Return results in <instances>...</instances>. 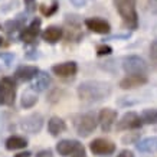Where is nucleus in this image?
<instances>
[{
	"mask_svg": "<svg viewBox=\"0 0 157 157\" xmlns=\"http://www.w3.org/2000/svg\"><path fill=\"white\" fill-rule=\"evenodd\" d=\"M141 125H143V121L140 118V115L133 113V111H128L117 123V130L118 131H123V130H137V128H141Z\"/></svg>",
	"mask_w": 157,
	"mask_h": 157,
	"instance_id": "6",
	"label": "nucleus"
},
{
	"mask_svg": "<svg viewBox=\"0 0 157 157\" xmlns=\"http://www.w3.org/2000/svg\"><path fill=\"white\" fill-rule=\"evenodd\" d=\"M2 45H3V38L0 36V46H2Z\"/></svg>",
	"mask_w": 157,
	"mask_h": 157,
	"instance_id": "34",
	"label": "nucleus"
},
{
	"mask_svg": "<svg viewBox=\"0 0 157 157\" xmlns=\"http://www.w3.org/2000/svg\"><path fill=\"white\" fill-rule=\"evenodd\" d=\"M117 157H134V154L130 150H123V151L120 153V156H117Z\"/></svg>",
	"mask_w": 157,
	"mask_h": 157,
	"instance_id": "32",
	"label": "nucleus"
},
{
	"mask_svg": "<svg viewBox=\"0 0 157 157\" xmlns=\"http://www.w3.org/2000/svg\"><path fill=\"white\" fill-rule=\"evenodd\" d=\"M111 85L102 81H85L78 86V95L85 102H100L111 95Z\"/></svg>",
	"mask_w": 157,
	"mask_h": 157,
	"instance_id": "1",
	"label": "nucleus"
},
{
	"mask_svg": "<svg viewBox=\"0 0 157 157\" xmlns=\"http://www.w3.org/2000/svg\"><path fill=\"white\" fill-rule=\"evenodd\" d=\"M28 146V140L19 136H12L6 140V148L7 150H20Z\"/></svg>",
	"mask_w": 157,
	"mask_h": 157,
	"instance_id": "20",
	"label": "nucleus"
},
{
	"mask_svg": "<svg viewBox=\"0 0 157 157\" xmlns=\"http://www.w3.org/2000/svg\"><path fill=\"white\" fill-rule=\"evenodd\" d=\"M72 157H86V154H85V148L82 147H79L78 150H76L75 153H72Z\"/></svg>",
	"mask_w": 157,
	"mask_h": 157,
	"instance_id": "29",
	"label": "nucleus"
},
{
	"mask_svg": "<svg viewBox=\"0 0 157 157\" xmlns=\"http://www.w3.org/2000/svg\"><path fill=\"white\" fill-rule=\"evenodd\" d=\"M97 128V117L94 113H85L76 121V133L81 137H88Z\"/></svg>",
	"mask_w": 157,
	"mask_h": 157,
	"instance_id": "5",
	"label": "nucleus"
},
{
	"mask_svg": "<svg viewBox=\"0 0 157 157\" xmlns=\"http://www.w3.org/2000/svg\"><path fill=\"white\" fill-rule=\"evenodd\" d=\"M136 147L141 153H157V136L147 137L141 141H137Z\"/></svg>",
	"mask_w": 157,
	"mask_h": 157,
	"instance_id": "16",
	"label": "nucleus"
},
{
	"mask_svg": "<svg viewBox=\"0 0 157 157\" xmlns=\"http://www.w3.org/2000/svg\"><path fill=\"white\" fill-rule=\"evenodd\" d=\"M36 102H38V95L35 94V91L33 90L25 91L23 95H22V107L23 108H32Z\"/></svg>",
	"mask_w": 157,
	"mask_h": 157,
	"instance_id": "21",
	"label": "nucleus"
},
{
	"mask_svg": "<svg viewBox=\"0 0 157 157\" xmlns=\"http://www.w3.org/2000/svg\"><path fill=\"white\" fill-rule=\"evenodd\" d=\"M40 10L45 16H52L55 12L58 10V2H53L52 3V7H45V6H40Z\"/></svg>",
	"mask_w": 157,
	"mask_h": 157,
	"instance_id": "24",
	"label": "nucleus"
},
{
	"mask_svg": "<svg viewBox=\"0 0 157 157\" xmlns=\"http://www.w3.org/2000/svg\"><path fill=\"white\" fill-rule=\"evenodd\" d=\"M42 125H43V117L40 114H38V113L36 114H30L22 120V128L30 134L39 133L42 130Z\"/></svg>",
	"mask_w": 157,
	"mask_h": 157,
	"instance_id": "8",
	"label": "nucleus"
},
{
	"mask_svg": "<svg viewBox=\"0 0 157 157\" xmlns=\"http://www.w3.org/2000/svg\"><path fill=\"white\" fill-rule=\"evenodd\" d=\"M123 68L128 75H133V74H141V75H146L147 71H148V65L146 63V61H144L143 58L136 56V55L124 58Z\"/></svg>",
	"mask_w": 157,
	"mask_h": 157,
	"instance_id": "4",
	"label": "nucleus"
},
{
	"mask_svg": "<svg viewBox=\"0 0 157 157\" xmlns=\"http://www.w3.org/2000/svg\"><path fill=\"white\" fill-rule=\"evenodd\" d=\"M85 26L90 29L91 32L94 33H100V35H107L109 33V23L105 22L104 19H98V17H91V19L85 20Z\"/></svg>",
	"mask_w": 157,
	"mask_h": 157,
	"instance_id": "12",
	"label": "nucleus"
},
{
	"mask_svg": "<svg viewBox=\"0 0 157 157\" xmlns=\"http://www.w3.org/2000/svg\"><path fill=\"white\" fill-rule=\"evenodd\" d=\"M81 146L82 144L79 141H76V140H61L56 144V151L62 157H68V156H71L72 153H75Z\"/></svg>",
	"mask_w": 157,
	"mask_h": 157,
	"instance_id": "14",
	"label": "nucleus"
},
{
	"mask_svg": "<svg viewBox=\"0 0 157 157\" xmlns=\"http://www.w3.org/2000/svg\"><path fill=\"white\" fill-rule=\"evenodd\" d=\"M90 150L98 156H108L115 151V144L107 138H95L90 143Z\"/></svg>",
	"mask_w": 157,
	"mask_h": 157,
	"instance_id": "7",
	"label": "nucleus"
},
{
	"mask_svg": "<svg viewBox=\"0 0 157 157\" xmlns=\"http://www.w3.org/2000/svg\"><path fill=\"white\" fill-rule=\"evenodd\" d=\"M117 120V111L111 108H104L100 111V115H98V121L101 124V128L102 131L108 133L109 130L113 128V124L115 123Z\"/></svg>",
	"mask_w": 157,
	"mask_h": 157,
	"instance_id": "10",
	"label": "nucleus"
},
{
	"mask_svg": "<svg viewBox=\"0 0 157 157\" xmlns=\"http://www.w3.org/2000/svg\"><path fill=\"white\" fill-rule=\"evenodd\" d=\"M23 26V19H16V20H7L6 23H3V29L7 33H13L16 30L22 29Z\"/></svg>",
	"mask_w": 157,
	"mask_h": 157,
	"instance_id": "23",
	"label": "nucleus"
},
{
	"mask_svg": "<svg viewBox=\"0 0 157 157\" xmlns=\"http://www.w3.org/2000/svg\"><path fill=\"white\" fill-rule=\"evenodd\" d=\"M111 52H113V48H111V46H108V45H100V46L97 48V55H98V56L109 55Z\"/></svg>",
	"mask_w": 157,
	"mask_h": 157,
	"instance_id": "25",
	"label": "nucleus"
},
{
	"mask_svg": "<svg viewBox=\"0 0 157 157\" xmlns=\"http://www.w3.org/2000/svg\"><path fill=\"white\" fill-rule=\"evenodd\" d=\"M16 98V84L12 78H0V104L13 105Z\"/></svg>",
	"mask_w": 157,
	"mask_h": 157,
	"instance_id": "3",
	"label": "nucleus"
},
{
	"mask_svg": "<svg viewBox=\"0 0 157 157\" xmlns=\"http://www.w3.org/2000/svg\"><path fill=\"white\" fill-rule=\"evenodd\" d=\"M148 82V78L146 75H141V74H133V75L125 76L124 79H121L120 82V86L123 90H133V88H137V86H141L144 84Z\"/></svg>",
	"mask_w": 157,
	"mask_h": 157,
	"instance_id": "11",
	"label": "nucleus"
},
{
	"mask_svg": "<svg viewBox=\"0 0 157 157\" xmlns=\"http://www.w3.org/2000/svg\"><path fill=\"white\" fill-rule=\"evenodd\" d=\"M78 71L75 62H63V63H58L52 67V72L58 76L62 78H68V76H74Z\"/></svg>",
	"mask_w": 157,
	"mask_h": 157,
	"instance_id": "13",
	"label": "nucleus"
},
{
	"mask_svg": "<svg viewBox=\"0 0 157 157\" xmlns=\"http://www.w3.org/2000/svg\"><path fill=\"white\" fill-rule=\"evenodd\" d=\"M36 157H53V154L51 150H42V151H39L36 154Z\"/></svg>",
	"mask_w": 157,
	"mask_h": 157,
	"instance_id": "30",
	"label": "nucleus"
},
{
	"mask_svg": "<svg viewBox=\"0 0 157 157\" xmlns=\"http://www.w3.org/2000/svg\"><path fill=\"white\" fill-rule=\"evenodd\" d=\"M114 5L123 17L124 25L130 29H137L138 16L136 10V0H114Z\"/></svg>",
	"mask_w": 157,
	"mask_h": 157,
	"instance_id": "2",
	"label": "nucleus"
},
{
	"mask_svg": "<svg viewBox=\"0 0 157 157\" xmlns=\"http://www.w3.org/2000/svg\"><path fill=\"white\" fill-rule=\"evenodd\" d=\"M71 3L74 6H75V7H82V6H85V0H71Z\"/></svg>",
	"mask_w": 157,
	"mask_h": 157,
	"instance_id": "31",
	"label": "nucleus"
},
{
	"mask_svg": "<svg viewBox=\"0 0 157 157\" xmlns=\"http://www.w3.org/2000/svg\"><path fill=\"white\" fill-rule=\"evenodd\" d=\"M14 157H30V153L29 151H25V153H19V154H16Z\"/></svg>",
	"mask_w": 157,
	"mask_h": 157,
	"instance_id": "33",
	"label": "nucleus"
},
{
	"mask_svg": "<svg viewBox=\"0 0 157 157\" xmlns=\"http://www.w3.org/2000/svg\"><path fill=\"white\" fill-rule=\"evenodd\" d=\"M150 58H151L153 63L157 67V40H154L150 46Z\"/></svg>",
	"mask_w": 157,
	"mask_h": 157,
	"instance_id": "26",
	"label": "nucleus"
},
{
	"mask_svg": "<svg viewBox=\"0 0 157 157\" xmlns=\"http://www.w3.org/2000/svg\"><path fill=\"white\" fill-rule=\"evenodd\" d=\"M35 78H36V81H35L33 85H32V90L33 91L40 92V91H45L49 85H51V76H49L46 72L39 71V74L35 76Z\"/></svg>",
	"mask_w": 157,
	"mask_h": 157,
	"instance_id": "19",
	"label": "nucleus"
},
{
	"mask_svg": "<svg viewBox=\"0 0 157 157\" xmlns=\"http://www.w3.org/2000/svg\"><path fill=\"white\" fill-rule=\"evenodd\" d=\"M39 74V69L36 67H20L16 69L14 72V78L19 79L22 82H28V81H32L35 76Z\"/></svg>",
	"mask_w": 157,
	"mask_h": 157,
	"instance_id": "15",
	"label": "nucleus"
},
{
	"mask_svg": "<svg viewBox=\"0 0 157 157\" xmlns=\"http://www.w3.org/2000/svg\"><path fill=\"white\" fill-rule=\"evenodd\" d=\"M42 38L45 42L48 43H56L59 42V39L62 38V29L58 26H49L48 29H45L42 33Z\"/></svg>",
	"mask_w": 157,
	"mask_h": 157,
	"instance_id": "17",
	"label": "nucleus"
},
{
	"mask_svg": "<svg viewBox=\"0 0 157 157\" xmlns=\"http://www.w3.org/2000/svg\"><path fill=\"white\" fill-rule=\"evenodd\" d=\"M0 59H5V62L9 65L10 62L14 59V55L13 53H0Z\"/></svg>",
	"mask_w": 157,
	"mask_h": 157,
	"instance_id": "28",
	"label": "nucleus"
},
{
	"mask_svg": "<svg viewBox=\"0 0 157 157\" xmlns=\"http://www.w3.org/2000/svg\"><path fill=\"white\" fill-rule=\"evenodd\" d=\"M40 19H36L32 22V23L29 25L28 28H25L23 30H22V33H20V39L23 40L25 43H33L35 40H36V38H38L39 32H40Z\"/></svg>",
	"mask_w": 157,
	"mask_h": 157,
	"instance_id": "9",
	"label": "nucleus"
},
{
	"mask_svg": "<svg viewBox=\"0 0 157 157\" xmlns=\"http://www.w3.org/2000/svg\"><path fill=\"white\" fill-rule=\"evenodd\" d=\"M48 130L52 136H59V134H62L67 130V124L59 117H52L48 121Z\"/></svg>",
	"mask_w": 157,
	"mask_h": 157,
	"instance_id": "18",
	"label": "nucleus"
},
{
	"mask_svg": "<svg viewBox=\"0 0 157 157\" xmlns=\"http://www.w3.org/2000/svg\"><path fill=\"white\" fill-rule=\"evenodd\" d=\"M138 140V134H131V136H125L123 137V143H128V144H136Z\"/></svg>",
	"mask_w": 157,
	"mask_h": 157,
	"instance_id": "27",
	"label": "nucleus"
},
{
	"mask_svg": "<svg viewBox=\"0 0 157 157\" xmlns=\"http://www.w3.org/2000/svg\"><path fill=\"white\" fill-rule=\"evenodd\" d=\"M141 121L144 124H157V108L144 109L141 114Z\"/></svg>",
	"mask_w": 157,
	"mask_h": 157,
	"instance_id": "22",
	"label": "nucleus"
}]
</instances>
